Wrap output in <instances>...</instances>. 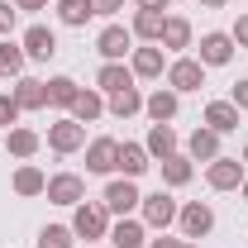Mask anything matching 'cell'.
I'll list each match as a JSON object with an SVG mask.
<instances>
[{"label":"cell","instance_id":"26","mask_svg":"<svg viewBox=\"0 0 248 248\" xmlns=\"http://www.w3.org/2000/svg\"><path fill=\"white\" fill-rule=\"evenodd\" d=\"M105 110H110L115 120H129V115H139V110H143V95H139V86H124V91H115Z\"/></svg>","mask_w":248,"mask_h":248},{"label":"cell","instance_id":"21","mask_svg":"<svg viewBox=\"0 0 248 248\" xmlns=\"http://www.w3.org/2000/svg\"><path fill=\"white\" fill-rule=\"evenodd\" d=\"M129 72H134V77H143V81L162 77V48H134V58H129Z\"/></svg>","mask_w":248,"mask_h":248},{"label":"cell","instance_id":"40","mask_svg":"<svg viewBox=\"0 0 248 248\" xmlns=\"http://www.w3.org/2000/svg\"><path fill=\"white\" fill-rule=\"evenodd\" d=\"M148 248H182V239H153Z\"/></svg>","mask_w":248,"mask_h":248},{"label":"cell","instance_id":"41","mask_svg":"<svg viewBox=\"0 0 248 248\" xmlns=\"http://www.w3.org/2000/svg\"><path fill=\"white\" fill-rule=\"evenodd\" d=\"M196 5H210V10H224L229 0H196Z\"/></svg>","mask_w":248,"mask_h":248},{"label":"cell","instance_id":"30","mask_svg":"<svg viewBox=\"0 0 248 248\" xmlns=\"http://www.w3.org/2000/svg\"><path fill=\"white\" fill-rule=\"evenodd\" d=\"M77 91H81V86H77L72 77H53V81H48V105H58V110H72Z\"/></svg>","mask_w":248,"mask_h":248},{"label":"cell","instance_id":"12","mask_svg":"<svg viewBox=\"0 0 248 248\" xmlns=\"http://www.w3.org/2000/svg\"><path fill=\"white\" fill-rule=\"evenodd\" d=\"M239 115H244V110H239L234 100H210V105H205V129H215L219 139H224V134L239 129Z\"/></svg>","mask_w":248,"mask_h":248},{"label":"cell","instance_id":"35","mask_svg":"<svg viewBox=\"0 0 248 248\" xmlns=\"http://www.w3.org/2000/svg\"><path fill=\"white\" fill-rule=\"evenodd\" d=\"M91 10L110 19V15H120V10H124V0H91Z\"/></svg>","mask_w":248,"mask_h":248},{"label":"cell","instance_id":"9","mask_svg":"<svg viewBox=\"0 0 248 248\" xmlns=\"http://www.w3.org/2000/svg\"><path fill=\"white\" fill-rule=\"evenodd\" d=\"M19 48H24V58L48 62V58H58V33L48 29V24H29L24 38H19Z\"/></svg>","mask_w":248,"mask_h":248},{"label":"cell","instance_id":"3","mask_svg":"<svg viewBox=\"0 0 248 248\" xmlns=\"http://www.w3.org/2000/svg\"><path fill=\"white\" fill-rule=\"evenodd\" d=\"M167 86H172L177 95L201 91V86H205V67H201L196 58H177L172 67H167Z\"/></svg>","mask_w":248,"mask_h":248},{"label":"cell","instance_id":"22","mask_svg":"<svg viewBox=\"0 0 248 248\" xmlns=\"http://www.w3.org/2000/svg\"><path fill=\"white\" fill-rule=\"evenodd\" d=\"M162 10H134V24H129V33L134 38H148V43H157L162 38Z\"/></svg>","mask_w":248,"mask_h":248},{"label":"cell","instance_id":"13","mask_svg":"<svg viewBox=\"0 0 248 248\" xmlns=\"http://www.w3.org/2000/svg\"><path fill=\"white\" fill-rule=\"evenodd\" d=\"M115 167H120L124 177L134 182V177H143V172L153 167V157H148V148H143V143H120V153H115Z\"/></svg>","mask_w":248,"mask_h":248},{"label":"cell","instance_id":"10","mask_svg":"<svg viewBox=\"0 0 248 248\" xmlns=\"http://www.w3.org/2000/svg\"><path fill=\"white\" fill-rule=\"evenodd\" d=\"M95 53L105 62H124V53H134V33L124 29V24H105L100 38H95Z\"/></svg>","mask_w":248,"mask_h":248},{"label":"cell","instance_id":"27","mask_svg":"<svg viewBox=\"0 0 248 248\" xmlns=\"http://www.w3.org/2000/svg\"><path fill=\"white\" fill-rule=\"evenodd\" d=\"M48 191V177L33 167V162H24L19 172H15V196H43Z\"/></svg>","mask_w":248,"mask_h":248},{"label":"cell","instance_id":"39","mask_svg":"<svg viewBox=\"0 0 248 248\" xmlns=\"http://www.w3.org/2000/svg\"><path fill=\"white\" fill-rule=\"evenodd\" d=\"M134 5H139V10H167L172 0H134Z\"/></svg>","mask_w":248,"mask_h":248},{"label":"cell","instance_id":"4","mask_svg":"<svg viewBox=\"0 0 248 248\" xmlns=\"http://www.w3.org/2000/svg\"><path fill=\"white\" fill-rule=\"evenodd\" d=\"M244 162H239V157H224L219 153L215 162H210V167H205V182H210V191H239V186H244Z\"/></svg>","mask_w":248,"mask_h":248},{"label":"cell","instance_id":"34","mask_svg":"<svg viewBox=\"0 0 248 248\" xmlns=\"http://www.w3.org/2000/svg\"><path fill=\"white\" fill-rule=\"evenodd\" d=\"M15 15H19V10H15L10 0H0V38H10V29H15Z\"/></svg>","mask_w":248,"mask_h":248},{"label":"cell","instance_id":"23","mask_svg":"<svg viewBox=\"0 0 248 248\" xmlns=\"http://www.w3.org/2000/svg\"><path fill=\"white\" fill-rule=\"evenodd\" d=\"M143 229H148L143 219H129V215H124L120 224L110 229V248H143Z\"/></svg>","mask_w":248,"mask_h":248},{"label":"cell","instance_id":"6","mask_svg":"<svg viewBox=\"0 0 248 248\" xmlns=\"http://www.w3.org/2000/svg\"><path fill=\"white\" fill-rule=\"evenodd\" d=\"M100 201H105V210H110V215H129V210H139V205H143V196H139V186L129 182V177H120V182H110L105 186V196H100Z\"/></svg>","mask_w":248,"mask_h":248},{"label":"cell","instance_id":"37","mask_svg":"<svg viewBox=\"0 0 248 248\" xmlns=\"http://www.w3.org/2000/svg\"><path fill=\"white\" fill-rule=\"evenodd\" d=\"M229 100H234L239 110H248V77H244V81H239V86H234V91H229Z\"/></svg>","mask_w":248,"mask_h":248},{"label":"cell","instance_id":"5","mask_svg":"<svg viewBox=\"0 0 248 248\" xmlns=\"http://www.w3.org/2000/svg\"><path fill=\"white\" fill-rule=\"evenodd\" d=\"M48 148L53 153H77V148H86V124H77V120H58V124H48Z\"/></svg>","mask_w":248,"mask_h":248},{"label":"cell","instance_id":"25","mask_svg":"<svg viewBox=\"0 0 248 248\" xmlns=\"http://www.w3.org/2000/svg\"><path fill=\"white\" fill-rule=\"evenodd\" d=\"M105 115V100H100V91H77V100H72V120L77 124H91Z\"/></svg>","mask_w":248,"mask_h":248},{"label":"cell","instance_id":"15","mask_svg":"<svg viewBox=\"0 0 248 248\" xmlns=\"http://www.w3.org/2000/svg\"><path fill=\"white\" fill-rule=\"evenodd\" d=\"M10 95L19 100V110H43V105H48V81H38V77H19Z\"/></svg>","mask_w":248,"mask_h":248},{"label":"cell","instance_id":"38","mask_svg":"<svg viewBox=\"0 0 248 248\" xmlns=\"http://www.w3.org/2000/svg\"><path fill=\"white\" fill-rule=\"evenodd\" d=\"M15 10H29L33 15V10H48V0H15Z\"/></svg>","mask_w":248,"mask_h":248},{"label":"cell","instance_id":"14","mask_svg":"<svg viewBox=\"0 0 248 248\" xmlns=\"http://www.w3.org/2000/svg\"><path fill=\"white\" fill-rule=\"evenodd\" d=\"M234 58V38H229V33H205V38H201V67H224V62Z\"/></svg>","mask_w":248,"mask_h":248},{"label":"cell","instance_id":"36","mask_svg":"<svg viewBox=\"0 0 248 248\" xmlns=\"http://www.w3.org/2000/svg\"><path fill=\"white\" fill-rule=\"evenodd\" d=\"M229 38H234V43H244V48H248V15H239V19H234V33H229Z\"/></svg>","mask_w":248,"mask_h":248},{"label":"cell","instance_id":"8","mask_svg":"<svg viewBox=\"0 0 248 248\" xmlns=\"http://www.w3.org/2000/svg\"><path fill=\"white\" fill-rule=\"evenodd\" d=\"M139 210H143V224H148V229H167V224H177V210H182V205H177L167 191H153V196H143Z\"/></svg>","mask_w":248,"mask_h":248},{"label":"cell","instance_id":"20","mask_svg":"<svg viewBox=\"0 0 248 248\" xmlns=\"http://www.w3.org/2000/svg\"><path fill=\"white\" fill-rule=\"evenodd\" d=\"M95 86L105 95H115V91H124V86H134V72H129L124 62H105V67L95 72Z\"/></svg>","mask_w":248,"mask_h":248},{"label":"cell","instance_id":"17","mask_svg":"<svg viewBox=\"0 0 248 248\" xmlns=\"http://www.w3.org/2000/svg\"><path fill=\"white\" fill-rule=\"evenodd\" d=\"M186 157H191V162H215L219 157V134L215 129H196V134L186 139Z\"/></svg>","mask_w":248,"mask_h":248},{"label":"cell","instance_id":"16","mask_svg":"<svg viewBox=\"0 0 248 248\" xmlns=\"http://www.w3.org/2000/svg\"><path fill=\"white\" fill-rule=\"evenodd\" d=\"M157 48H172V53L191 48V19H182V15H167V19H162V38H157Z\"/></svg>","mask_w":248,"mask_h":248},{"label":"cell","instance_id":"2","mask_svg":"<svg viewBox=\"0 0 248 248\" xmlns=\"http://www.w3.org/2000/svg\"><path fill=\"white\" fill-rule=\"evenodd\" d=\"M177 224H182V239H205L210 229H215V210L205 205V201H186L182 210H177Z\"/></svg>","mask_w":248,"mask_h":248},{"label":"cell","instance_id":"31","mask_svg":"<svg viewBox=\"0 0 248 248\" xmlns=\"http://www.w3.org/2000/svg\"><path fill=\"white\" fill-rule=\"evenodd\" d=\"M24 48H19V43H10V38H5V43H0V77H24Z\"/></svg>","mask_w":248,"mask_h":248},{"label":"cell","instance_id":"28","mask_svg":"<svg viewBox=\"0 0 248 248\" xmlns=\"http://www.w3.org/2000/svg\"><path fill=\"white\" fill-rule=\"evenodd\" d=\"M91 15H95V10H91V0H58V19L67 24V29H81Z\"/></svg>","mask_w":248,"mask_h":248},{"label":"cell","instance_id":"7","mask_svg":"<svg viewBox=\"0 0 248 248\" xmlns=\"http://www.w3.org/2000/svg\"><path fill=\"white\" fill-rule=\"evenodd\" d=\"M53 205H81L86 201V182L77 177V172H58V177H48V191H43Z\"/></svg>","mask_w":248,"mask_h":248},{"label":"cell","instance_id":"24","mask_svg":"<svg viewBox=\"0 0 248 248\" xmlns=\"http://www.w3.org/2000/svg\"><path fill=\"white\" fill-rule=\"evenodd\" d=\"M157 167H162V182H167V186H186L191 177H196V167H191V157H186V153H172V157H162Z\"/></svg>","mask_w":248,"mask_h":248},{"label":"cell","instance_id":"44","mask_svg":"<svg viewBox=\"0 0 248 248\" xmlns=\"http://www.w3.org/2000/svg\"><path fill=\"white\" fill-rule=\"evenodd\" d=\"M244 162H248V143H244Z\"/></svg>","mask_w":248,"mask_h":248},{"label":"cell","instance_id":"32","mask_svg":"<svg viewBox=\"0 0 248 248\" xmlns=\"http://www.w3.org/2000/svg\"><path fill=\"white\" fill-rule=\"evenodd\" d=\"M72 224H43L38 229V248H72Z\"/></svg>","mask_w":248,"mask_h":248},{"label":"cell","instance_id":"42","mask_svg":"<svg viewBox=\"0 0 248 248\" xmlns=\"http://www.w3.org/2000/svg\"><path fill=\"white\" fill-rule=\"evenodd\" d=\"M239 191H244V201H248V177H244V186H239Z\"/></svg>","mask_w":248,"mask_h":248},{"label":"cell","instance_id":"18","mask_svg":"<svg viewBox=\"0 0 248 248\" xmlns=\"http://www.w3.org/2000/svg\"><path fill=\"white\" fill-rule=\"evenodd\" d=\"M115 153H120V143L115 139H91V148H86V172H115Z\"/></svg>","mask_w":248,"mask_h":248},{"label":"cell","instance_id":"1","mask_svg":"<svg viewBox=\"0 0 248 248\" xmlns=\"http://www.w3.org/2000/svg\"><path fill=\"white\" fill-rule=\"evenodd\" d=\"M72 234H77V239H105V234H110V210H105V201H81V205H72Z\"/></svg>","mask_w":248,"mask_h":248},{"label":"cell","instance_id":"19","mask_svg":"<svg viewBox=\"0 0 248 248\" xmlns=\"http://www.w3.org/2000/svg\"><path fill=\"white\" fill-rule=\"evenodd\" d=\"M143 148H148V157H157V162L172 157L177 153V129H172V124H153L148 139H143Z\"/></svg>","mask_w":248,"mask_h":248},{"label":"cell","instance_id":"43","mask_svg":"<svg viewBox=\"0 0 248 248\" xmlns=\"http://www.w3.org/2000/svg\"><path fill=\"white\" fill-rule=\"evenodd\" d=\"M182 248H196V244H191V239H182Z\"/></svg>","mask_w":248,"mask_h":248},{"label":"cell","instance_id":"11","mask_svg":"<svg viewBox=\"0 0 248 248\" xmlns=\"http://www.w3.org/2000/svg\"><path fill=\"white\" fill-rule=\"evenodd\" d=\"M177 110H182V95L172 91V86H167V91L157 86L153 95H143V115H148L153 124H172V120H177Z\"/></svg>","mask_w":248,"mask_h":248},{"label":"cell","instance_id":"33","mask_svg":"<svg viewBox=\"0 0 248 248\" xmlns=\"http://www.w3.org/2000/svg\"><path fill=\"white\" fill-rule=\"evenodd\" d=\"M19 115H24V110H19V100H15V95H5V91H0V124H15V120H19Z\"/></svg>","mask_w":248,"mask_h":248},{"label":"cell","instance_id":"29","mask_svg":"<svg viewBox=\"0 0 248 248\" xmlns=\"http://www.w3.org/2000/svg\"><path fill=\"white\" fill-rule=\"evenodd\" d=\"M38 143H43V139H38L33 129H10V134H5V148H10L15 157H33Z\"/></svg>","mask_w":248,"mask_h":248}]
</instances>
